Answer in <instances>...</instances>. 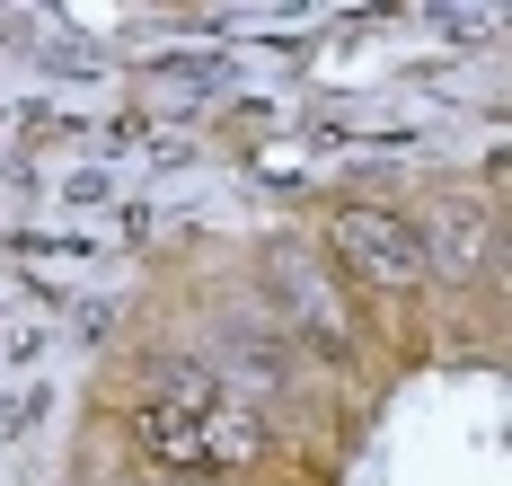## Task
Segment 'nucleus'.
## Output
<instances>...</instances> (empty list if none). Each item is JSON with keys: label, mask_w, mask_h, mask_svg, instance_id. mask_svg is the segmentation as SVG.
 I'll return each mask as SVG.
<instances>
[{"label": "nucleus", "mask_w": 512, "mask_h": 486, "mask_svg": "<svg viewBox=\"0 0 512 486\" xmlns=\"http://www.w3.org/2000/svg\"><path fill=\"white\" fill-rule=\"evenodd\" d=\"M327 248H336V266L354 274L362 292H415L424 283V230L407 213H389V204H345V213L327 221Z\"/></svg>", "instance_id": "2"}, {"label": "nucleus", "mask_w": 512, "mask_h": 486, "mask_svg": "<svg viewBox=\"0 0 512 486\" xmlns=\"http://www.w3.org/2000/svg\"><path fill=\"white\" fill-rule=\"evenodd\" d=\"M124 433H133V451L151 460L159 478H221V469H239V460L265 451V425L195 354H168L159 363L151 389L124 407Z\"/></svg>", "instance_id": "1"}, {"label": "nucleus", "mask_w": 512, "mask_h": 486, "mask_svg": "<svg viewBox=\"0 0 512 486\" xmlns=\"http://www.w3.org/2000/svg\"><path fill=\"white\" fill-rule=\"evenodd\" d=\"M274 292H283V310H292L301 327H327V345H354V319L336 310V292H327V274H318V266H301L292 248L274 257Z\"/></svg>", "instance_id": "3"}]
</instances>
